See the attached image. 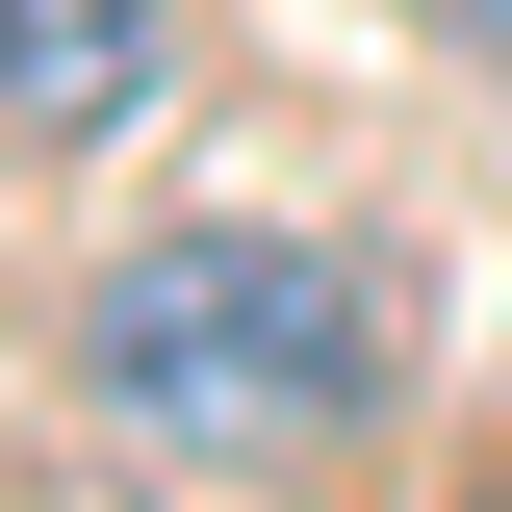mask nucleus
I'll list each match as a JSON object with an SVG mask.
<instances>
[{
	"label": "nucleus",
	"mask_w": 512,
	"mask_h": 512,
	"mask_svg": "<svg viewBox=\"0 0 512 512\" xmlns=\"http://www.w3.org/2000/svg\"><path fill=\"white\" fill-rule=\"evenodd\" d=\"M52 359H77V410H103L128 461H205V487H256V461H333L384 410V282L333 231H128L103 282L52 308Z\"/></svg>",
	"instance_id": "nucleus-1"
},
{
	"label": "nucleus",
	"mask_w": 512,
	"mask_h": 512,
	"mask_svg": "<svg viewBox=\"0 0 512 512\" xmlns=\"http://www.w3.org/2000/svg\"><path fill=\"white\" fill-rule=\"evenodd\" d=\"M154 52H180L154 0H26V26H0V128H26V180H77V154L154 103Z\"/></svg>",
	"instance_id": "nucleus-2"
},
{
	"label": "nucleus",
	"mask_w": 512,
	"mask_h": 512,
	"mask_svg": "<svg viewBox=\"0 0 512 512\" xmlns=\"http://www.w3.org/2000/svg\"><path fill=\"white\" fill-rule=\"evenodd\" d=\"M436 26H461V52H512V0H436Z\"/></svg>",
	"instance_id": "nucleus-3"
}]
</instances>
